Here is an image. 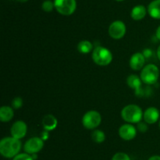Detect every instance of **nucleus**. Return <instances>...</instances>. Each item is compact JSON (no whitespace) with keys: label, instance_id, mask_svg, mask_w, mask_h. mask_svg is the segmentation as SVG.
<instances>
[{"label":"nucleus","instance_id":"obj_1","mask_svg":"<svg viewBox=\"0 0 160 160\" xmlns=\"http://www.w3.org/2000/svg\"><path fill=\"white\" fill-rule=\"evenodd\" d=\"M21 147L20 140L12 136H6L0 141V153L5 158H14L19 154Z\"/></svg>","mask_w":160,"mask_h":160},{"label":"nucleus","instance_id":"obj_2","mask_svg":"<svg viewBox=\"0 0 160 160\" xmlns=\"http://www.w3.org/2000/svg\"><path fill=\"white\" fill-rule=\"evenodd\" d=\"M144 111L135 104H131L122 109L121 117L127 123L137 124L143 119Z\"/></svg>","mask_w":160,"mask_h":160},{"label":"nucleus","instance_id":"obj_3","mask_svg":"<svg viewBox=\"0 0 160 160\" xmlns=\"http://www.w3.org/2000/svg\"><path fill=\"white\" fill-rule=\"evenodd\" d=\"M92 58L94 63L98 66H107L111 64L113 59V56L110 50L108 48L102 45L94 48L92 51Z\"/></svg>","mask_w":160,"mask_h":160},{"label":"nucleus","instance_id":"obj_4","mask_svg":"<svg viewBox=\"0 0 160 160\" xmlns=\"http://www.w3.org/2000/svg\"><path fill=\"white\" fill-rule=\"evenodd\" d=\"M159 69L156 64H148L141 70L140 77L142 83L147 86L156 84L159 78Z\"/></svg>","mask_w":160,"mask_h":160},{"label":"nucleus","instance_id":"obj_5","mask_svg":"<svg viewBox=\"0 0 160 160\" xmlns=\"http://www.w3.org/2000/svg\"><path fill=\"white\" fill-rule=\"evenodd\" d=\"M102 122V115L98 111H88L82 117V125L87 130H95Z\"/></svg>","mask_w":160,"mask_h":160},{"label":"nucleus","instance_id":"obj_6","mask_svg":"<svg viewBox=\"0 0 160 160\" xmlns=\"http://www.w3.org/2000/svg\"><path fill=\"white\" fill-rule=\"evenodd\" d=\"M55 9L61 15L70 16L77 9V0H54Z\"/></svg>","mask_w":160,"mask_h":160},{"label":"nucleus","instance_id":"obj_7","mask_svg":"<svg viewBox=\"0 0 160 160\" xmlns=\"http://www.w3.org/2000/svg\"><path fill=\"white\" fill-rule=\"evenodd\" d=\"M109 36L112 39L118 40L123 39L127 32V26L122 20H115L110 24L108 29Z\"/></svg>","mask_w":160,"mask_h":160},{"label":"nucleus","instance_id":"obj_8","mask_svg":"<svg viewBox=\"0 0 160 160\" xmlns=\"http://www.w3.org/2000/svg\"><path fill=\"white\" fill-rule=\"evenodd\" d=\"M44 147V140L41 137H38V136H34L25 142L24 146H23V149L26 153L30 154V155H33V154H37Z\"/></svg>","mask_w":160,"mask_h":160},{"label":"nucleus","instance_id":"obj_9","mask_svg":"<svg viewBox=\"0 0 160 160\" xmlns=\"http://www.w3.org/2000/svg\"><path fill=\"white\" fill-rule=\"evenodd\" d=\"M142 81L141 77L137 75H130L127 78V84L131 89H134L137 97L145 96V90L142 88Z\"/></svg>","mask_w":160,"mask_h":160},{"label":"nucleus","instance_id":"obj_10","mask_svg":"<svg viewBox=\"0 0 160 160\" xmlns=\"http://www.w3.org/2000/svg\"><path fill=\"white\" fill-rule=\"evenodd\" d=\"M28 133V125L22 120H18L14 122L10 128L11 136L17 139L21 140L26 136Z\"/></svg>","mask_w":160,"mask_h":160},{"label":"nucleus","instance_id":"obj_11","mask_svg":"<svg viewBox=\"0 0 160 160\" xmlns=\"http://www.w3.org/2000/svg\"><path fill=\"white\" fill-rule=\"evenodd\" d=\"M138 130L133 124L126 123L119 128L118 133L120 138L124 141H131L134 139L137 135Z\"/></svg>","mask_w":160,"mask_h":160},{"label":"nucleus","instance_id":"obj_12","mask_svg":"<svg viewBox=\"0 0 160 160\" xmlns=\"http://www.w3.org/2000/svg\"><path fill=\"white\" fill-rule=\"evenodd\" d=\"M145 62H146V58L145 57L143 53L141 52H137L134 53L130 58L129 65L132 70L140 71L145 66Z\"/></svg>","mask_w":160,"mask_h":160},{"label":"nucleus","instance_id":"obj_13","mask_svg":"<svg viewBox=\"0 0 160 160\" xmlns=\"http://www.w3.org/2000/svg\"><path fill=\"white\" fill-rule=\"evenodd\" d=\"M160 118L159 110L156 107H149L144 111L143 119L148 124H154Z\"/></svg>","mask_w":160,"mask_h":160},{"label":"nucleus","instance_id":"obj_14","mask_svg":"<svg viewBox=\"0 0 160 160\" xmlns=\"http://www.w3.org/2000/svg\"><path fill=\"white\" fill-rule=\"evenodd\" d=\"M148 13V9L143 5H137L134 6L131 11V17L134 20H143Z\"/></svg>","mask_w":160,"mask_h":160},{"label":"nucleus","instance_id":"obj_15","mask_svg":"<svg viewBox=\"0 0 160 160\" xmlns=\"http://www.w3.org/2000/svg\"><path fill=\"white\" fill-rule=\"evenodd\" d=\"M42 126L46 131H52L57 127L58 120L53 115H46L42 119Z\"/></svg>","mask_w":160,"mask_h":160},{"label":"nucleus","instance_id":"obj_16","mask_svg":"<svg viewBox=\"0 0 160 160\" xmlns=\"http://www.w3.org/2000/svg\"><path fill=\"white\" fill-rule=\"evenodd\" d=\"M148 13L150 17L156 20H160V0H153L148 4Z\"/></svg>","mask_w":160,"mask_h":160},{"label":"nucleus","instance_id":"obj_17","mask_svg":"<svg viewBox=\"0 0 160 160\" xmlns=\"http://www.w3.org/2000/svg\"><path fill=\"white\" fill-rule=\"evenodd\" d=\"M14 116L13 108L12 106H2L0 108V120L3 122H8Z\"/></svg>","mask_w":160,"mask_h":160},{"label":"nucleus","instance_id":"obj_18","mask_svg":"<svg viewBox=\"0 0 160 160\" xmlns=\"http://www.w3.org/2000/svg\"><path fill=\"white\" fill-rule=\"evenodd\" d=\"M93 44L88 40H82L79 42L78 45V50L79 53L83 54H87L93 51Z\"/></svg>","mask_w":160,"mask_h":160},{"label":"nucleus","instance_id":"obj_19","mask_svg":"<svg viewBox=\"0 0 160 160\" xmlns=\"http://www.w3.org/2000/svg\"><path fill=\"white\" fill-rule=\"evenodd\" d=\"M91 136H92V141L96 143V144H102V143L106 141V134H105V133L102 130H98V129H95L92 132Z\"/></svg>","mask_w":160,"mask_h":160},{"label":"nucleus","instance_id":"obj_20","mask_svg":"<svg viewBox=\"0 0 160 160\" xmlns=\"http://www.w3.org/2000/svg\"><path fill=\"white\" fill-rule=\"evenodd\" d=\"M42 10L46 13H50L55 9L54 1L52 0H45L42 4Z\"/></svg>","mask_w":160,"mask_h":160},{"label":"nucleus","instance_id":"obj_21","mask_svg":"<svg viewBox=\"0 0 160 160\" xmlns=\"http://www.w3.org/2000/svg\"><path fill=\"white\" fill-rule=\"evenodd\" d=\"M23 99L20 97H17L12 100V103H11V105L13 108V109H19V108H21L23 106Z\"/></svg>","mask_w":160,"mask_h":160},{"label":"nucleus","instance_id":"obj_22","mask_svg":"<svg viewBox=\"0 0 160 160\" xmlns=\"http://www.w3.org/2000/svg\"><path fill=\"white\" fill-rule=\"evenodd\" d=\"M112 160H131L129 155L124 152H117L112 156Z\"/></svg>","mask_w":160,"mask_h":160},{"label":"nucleus","instance_id":"obj_23","mask_svg":"<svg viewBox=\"0 0 160 160\" xmlns=\"http://www.w3.org/2000/svg\"><path fill=\"white\" fill-rule=\"evenodd\" d=\"M12 160H34V158L32 155L25 152V153H19L12 158Z\"/></svg>","mask_w":160,"mask_h":160},{"label":"nucleus","instance_id":"obj_24","mask_svg":"<svg viewBox=\"0 0 160 160\" xmlns=\"http://www.w3.org/2000/svg\"><path fill=\"white\" fill-rule=\"evenodd\" d=\"M136 128H137L138 131L140 132V133H146L147 130H148V123L145 122V121L144 122L141 121L138 123H137V127Z\"/></svg>","mask_w":160,"mask_h":160},{"label":"nucleus","instance_id":"obj_25","mask_svg":"<svg viewBox=\"0 0 160 160\" xmlns=\"http://www.w3.org/2000/svg\"><path fill=\"white\" fill-rule=\"evenodd\" d=\"M142 53H143V55L145 56V57L146 58V60L151 58L153 55L152 50L151 49H148V48L145 49V50H143V52H142Z\"/></svg>","mask_w":160,"mask_h":160},{"label":"nucleus","instance_id":"obj_26","mask_svg":"<svg viewBox=\"0 0 160 160\" xmlns=\"http://www.w3.org/2000/svg\"><path fill=\"white\" fill-rule=\"evenodd\" d=\"M156 37L158 40L160 41V25L157 28L156 31Z\"/></svg>","mask_w":160,"mask_h":160},{"label":"nucleus","instance_id":"obj_27","mask_svg":"<svg viewBox=\"0 0 160 160\" xmlns=\"http://www.w3.org/2000/svg\"><path fill=\"white\" fill-rule=\"evenodd\" d=\"M148 160H160V155H152Z\"/></svg>","mask_w":160,"mask_h":160},{"label":"nucleus","instance_id":"obj_28","mask_svg":"<svg viewBox=\"0 0 160 160\" xmlns=\"http://www.w3.org/2000/svg\"><path fill=\"white\" fill-rule=\"evenodd\" d=\"M156 56H157V58L159 60V61H160V45L157 48V51H156Z\"/></svg>","mask_w":160,"mask_h":160},{"label":"nucleus","instance_id":"obj_29","mask_svg":"<svg viewBox=\"0 0 160 160\" xmlns=\"http://www.w3.org/2000/svg\"><path fill=\"white\" fill-rule=\"evenodd\" d=\"M17 2H20V3H26L28 0H17Z\"/></svg>","mask_w":160,"mask_h":160},{"label":"nucleus","instance_id":"obj_30","mask_svg":"<svg viewBox=\"0 0 160 160\" xmlns=\"http://www.w3.org/2000/svg\"><path fill=\"white\" fill-rule=\"evenodd\" d=\"M115 1H117V2H123V1H124V0H115Z\"/></svg>","mask_w":160,"mask_h":160},{"label":"nucleus","instance_id":"obj_31","mask_svg":"<svg viewBox=\"0 0 160 160\" xmlns=\"http://www.w3.org/2000/svg\"><path fill=\"white\" fill-rule=\"evenodd\" d=\"M159 128H160V119H159Z\"/></svg>","mask_w":160,"mask_h":160}]
</instances>
